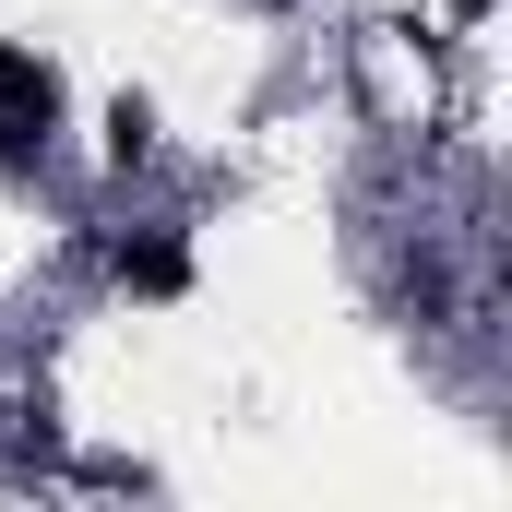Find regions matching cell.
<instances>
[{"label":"cell","mask_w":512,"mask_h":512,"mask_svg":"<svg viewBox=\"0 0 512 512\" xmlns=\"http://www.w3.org/2000/svg\"><path fill=\"white\" fill-rule=\"evenodd\" d=\"M60 143V72L36 48H0V167H36Z\"/></svg>","instance_id":"1"},{"label":"cell","mask_w":512,"mask_h":512,"mask_svg":"<svg viewBox=\"0 0 512 512\" xmlns=\"http://www.w3.org/2000/svg\"><path fill=\"white\" fill-rule=\"evenodd\" d=\"M108 274H120L131 298H191V239L143 227V239H120V251H108Z\"/></svg>","instance_id":"2"},{"label":"cell","mask_w":512,"mask_h":512,"mask_svg":"<svg viewBox=\"0 0 512 512\" xmlns=\"http://www.w3.org/2000/svg\"><path fill=\"white\" fill-rule=\"evenodd\" d=\"M143 155H155V108L120 96V108H108V167H143Z\"/></svg>","instance_id":"3"}]
</instances>
